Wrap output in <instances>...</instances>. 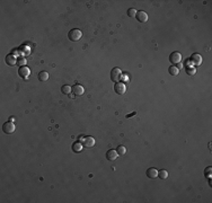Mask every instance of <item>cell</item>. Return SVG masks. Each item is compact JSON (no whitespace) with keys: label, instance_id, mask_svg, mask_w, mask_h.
Wrapping results in <instances>:
<instances>
[{"label":"cell","instance_id":"1","mask_svg":"<svg viewBox=\"0 0 212 203\" xmlns=\"http://www.w3.org/2000/svg\"><path fill=\"white\" fill-rule=\"evenodd\" d=\"M68 37L70 39V41H72V42H78V41L81 40L82 37V33L80 29H78V28H74V29H71L68 34Z\"/></svg>","mask_w":212,"mask_h":203},{"label":"cell","instance_id":"2","mask_svg":"<svg viewBox=\"0 0 212 203\" xmlns=\"http://www.w3.org/2000/svg\"><path fill=\"white\" fill-rule=\"evenodd\" d=\"M122 78V71L118 68H113L111 71V79L113 82H118Z\"/></svg>","mask_w":212,"mask_h":203},{"label":"cell","instance_id":"3","mask_svg":"<svg viewBox=\"0 0 212 203\" xmlns=\"http://www.w3.org/2000/svg\"><path fill=\"white\" fill-rule=\"evenodd\" d=\"M15 130H16V127H15V124L13 122H6L4 125H2V131L6 133V134H11V133H14Z\"/></svg>","mask_w":212,"mask_h":203},{"label":"cell","instance_id":"4","mask_svg":"<svg viewBox=\"0 0 212 203\" xmlns=\"http://www.w3.org/2000/svg\"><path fill=\"white\" fill-rule=\"evenodd\" d=\"M114 90L117 95H123L126 91V86H125V84L118 81V82H115V85H114Z\"/></svg>","mask_w":212,"mask_h":203},{"label":"cell","instance_id":"5","mask_svg":"<svg viewBox=\"0 0 212 203\" xmlns=\"http://www.w3.org/2000/svg\"><path fill=\"white\" fill-rule=\"evenodd\" d=\"M81 142L84 144V148H93L95 146V139L93 137H85Z\"/></svg>","mask_w":212,"mask_h":203},{"label":"cell","instance_id":"6","mask_svg":"<svg viewBox=\"0 0 212 203\" xmlns=\"http://www.w3.org/2000/svg\"><path fill=\"white\" fill-rule=\"evenodd\" d=\"M18 74L21 76L23 79H27L28 77H29V74H31V70L26 66H21L18 69Z\"/></svg>","mask_w":212,"mask_h":203},{"label":"cell","instance_id":"7","mask_svg":"<svg viewBox=\"0 0 212 203\" xmlns=\"http://www.w3.org/2000/svg\"><path fill=\"white\" fill-rule=\"evenodd\" d=\"M169 61L173 64H179V62L182 61V55L179 52H173L169 55Z\"/></svg>","mask_w":212,"mask_h":203},{"label":"cell","instance_id":"8","mask_svg":"<svg viewBox=\"0 0 212 203\" xmlns=\"http://www.w3.org/2000/svg\"><path fill=\"white\" fill-rule=\"evenodd\" d=\"M136 18H137V20L140 21V23H146V21L148 20V15H147V13L143 11V10H139V11H137Z\"/></svg>","mask_w":212,"mask_h":203},{"label":"cell","instance_id":"9","mask_svg":"<svg viewBox=\"0 0 212 203\" xmlns=\"http://www.w3.org/2000/svg\"><path fill=\"white\" fill-rule=\"evenodd\" d=\"M117 157H118V155H117L116 150H114V149H111V150H108V151L106 152V159L110 160V162L116 160Z\"/></svg>","mask_w":212,"mask_h":203},{"label":"cell","instance_id":"10","mask_svg":"<svg viewBox=\"0 0 212 203\" xmlns=\"http://www.w3.org/2000/svg\"><path fill=\"white\" fill-rule=\"evenodd\" d=\"M17 61H18V59L14 54H8L7 56H6V63H7L8 66H10V67L15 66L17 63Z\"/></svg>","mask_w":212,"mask_h":203},{"label":"cell","instance_id":"11","mask_svg":"<svg viewBox=\"0 0 212 203\" xmlns=\"http://www.w3.org/2000/svg\"><path fill=\"white\" fill-rule=\"evenodd\" d=\"M191 61H192V63H193L194 66L198 67V66L202 63V56H201L198 53H194L191 56Z\"/></svg>","mask_w":212,"mask_h":203},{"label":"cell","instance_id":"12","mask_svg":"<svg viewBox=\"0 0 212 203\" xmlns=\"http://www.w3.org/2000/svg\"><path fill=\"white\" fill-rule=\"evenodd\" d=\"M71 93H74L75 96H81L84 94V87L80 86V85H75L72 87V91Z\"/></svg>","mask_w":212,"mask_h":203},{"label":"cell","instance_id":"13","mask_svg":"<svg viewBox=\"0 0 212 203\" xmlns=\"http://www.w3.org/2000/svg\"><path fill=\"white\" fill-rule=\"evenodd\" d=\"M82 149H84V144H82L81 141H76L75 143L72 144V150H74V152H76V154L80 152Z\"/></svg>","mask_w":212,"mask_h":203},{"label":"cell","instance_id":"14","mask_svg":"<svg viewBox=\"0 0 212 203\" xmlns=\"http://www.w3.org/2000/svg\"><path fill=\"white\" fill-rule=\"evenodd\" d=\"M147 176L151 179H153V178L158 177V170L156 168H149L147 170Z\"/></svg>","mask_w":212,"mask_h":203},{"label":"cell","instance_id":"15","mask_svg":"<svg viewBox=\"0 0 212 203\" xmlns=\"http://www.w3.org/2000/svg\"><path fill=\"white\" fill-rule=\"evenodd\" d=\"M49 79V74L46 71H41L39 74V80L40 81H46Z\"/></svg>","mask_w":212,"mask_h":203},{"label":"cell","instance_id":"16","mask_svg":"<svg viewBox=\"0 0 212 203\" xmlns=\"http://www.w3.org/2000/svg\"><path fill=\"white\" fill-rule=\"evenodd\" d=\"M70 91H72V87H70L68 85H63L61 87V93L64 95H69Z\"/></svg>","mask_w":212,"mask_h":203},{"label":"cell","instance_id":"17","mask_svg":"<svg viewBox=\"0 0 212 203\" xmlns=\"http://www.w3.org/2000/svg\"><path fill=\"white\" fill-rule=\"evenodd\" d=\"M168 71H169V74H171V76H177V74H179V69H178L176 66H171V67H169Z\"/></svg>","mask_w":212,"mask_h":203},{"label":"cell","instance_id":"18","mask_svg":"<svg viewBox=\"0 0 212 203\" xmlns=\"http://www.w3.org/2000/svg\"><path fill=\"white\" fill-rule=\"evenodd\" d=\"M116 152L118 156H124L126 154V148L124 146H118L116 148Z\"/></svg>","mask_w":212,"mask_h":203},{"label":"cell","instance_id":"19","mask_svg":"<svg viewBox=\"0 0 212 203\" xmlns=\"http://www.w3.org/2000/svg\"><path fill=\"white\" fill-rule=\"evenodd\" d=\"M158 177H160V179H166L168 177V172L165 169H161L160 172H158Z\"/></svg>","mask_w":212,"mask_h":203},{"label":"cell","instance_id":"20","mask_svg":"<svg viewBox=\"0 0 212 203\" xmlns=\"http://www.w3.org/2000/svg\"><path fill=\"white\" fill-rule=\"evenodd\" d=\"M136 15H137V10H136L134 8H130V9H128V16H129V17L133 18V17H136Z\"/></svg>","mask_w":212,"mask_h":203},{"label":"cell","instance_id":"21","mask_svg":"<svg viewBox=\"0 0 212 203\" xmlns=\"http://www.w3.org/2000/svg\"><path fill=\"white\" fill-rule=\"evenodd\" d=\"M17 63H19V66H25V63H26V60L24 59V58H19L18 61H17Z\"/></svg>","mask_w":212,"mask_h":203},{"label":"cell","instance_id":"22","mask_svg":"<svg viewBox=\"0 0 212 203\" xmlns=\"http://www.w3.org/2000/svg\"><path fill=\"white\" fill-rule=\"evenodd\" d=\"M211 170H212V167H208V168L204 170V174L205 176H210L211 175Z\"/></svg>","mask_w":212,"mask_h":203},{"label":"cell","instance_id":"23","mask_svg":"<svg viewBox=\"0 0 212 203\" xmlns=\"http://www.w3.org/2000/svg\"><path fill=\"white\" fill-rule=\"evenodd\" d=\"M186 72H187V74H194V69H191V68H186Z\"/></svg>","mask_w":212,"mask_h":203},{"label":"cell","instance_id":"24","mask_svg":"<svg viewBox=\"0 0 212 203\" xmlns=\"http://www.w3.org/2000/svg\"><path fill=\"white\" fill-rule=\"evenodd\" d=\"M137 114V112H133V113H131V114H129V115H126V117L129 119V117H131V116H133V115H136Z\"/></svg>","mask_w":212,"mask_h":203}]
</instances>
